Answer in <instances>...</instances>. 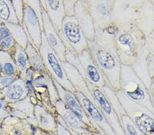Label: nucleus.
Returning <instances> with one entry per match:
<instances>
[{
    "mask_svg": "<svg viewBox=\"0 0 154 135\" xmlns=\"http://www.w3.org/2000/svg\"><path fill=\"white\" fill-rule=\"evenodd\" d=\"M115 25L114 40L116 55L122 64L132 66L145 45L146 36L134 23Z\"/></svg>",
    "mask_w": 154,
    "mask_h": 135,
    "instance_id": "obj_1",
    "label": "nucleus"
},
{
    "mask_svg": "<svg viewBox=\"0 0 154 135\" xmlns=\"http://www.w3.org/2000/svg\"><path fill=\"white\" fill-rule=\"evenodd\" d=\"M88 50L96 64L114 90H120L121 63L116 53L99 46L94 40H88Z\"/></svg>",
    "mask_w": 154,
    "mask_h": 135,
    "instance_id": "obj_2",
    "label": "nucleus"
},
{
    "mask_svg": "<svg viewBox=\"0 0 154 135\" xmlns=\"http://www.w3.org/2000/svg\"><path fill=\"white\" fill-rule=\"evenodd\" d=\"M120 86V90L127 97L146 107L154 113V106L149 91L135 73L131 66L121 63Z\"/></svg>",
    "mask_w": 154,
    "mask_h": 135,
    "instance_id": "obj_3",
    "label": "nucleus"
},
{
    "mask_svg": "<svg viewBox=\"0 0 154 135\" xmlns=\"http://www.w3.org/2000/svg\"><path fill=\"white\" fill-rule=\"evenodd\" d=\"M38 50L46 71L51 76L52 79L55 80L66 90L73 93L75 92V89L69 80L61 60L55 51L49 45L43 31L41 33V44Z\"/></svg>",
    "mask_w": 154,
    "mask_h": 135,
    "instance_id": "obj_4",
    "label": "nucleus"
},
{
    "mask_svg": "<svg viewBox=\"0 0 154 135\" xmlns=\"http://www.w3.org/2000/svg\"><path fill=\"white\" fill-rule=\"evenodd\" d=\"M126 114L130 117L143 134H154V113L147 108L138 104L121 92L115 91Z\"/></svg>",
    "mask_w": 154,
    "mask_h": 135,
    "instance_id": "obj_5",
    "label": "nucleus"
},
{
    "mask_svg": "<svg viewBox=\"0 0 154 135\" xmlns=\"http://www.w3.org/2000/svg\"><path fill=\"white\" fill-rule=\"evenodd\" d=\"M58 34L66 48L73 49L78 55L88 48V40L75 15L64 16Z\"/></svg>",
    "mask_w": 154,
    "mask_h": 135,
    "instance_id": "obj_6",
    "label": "nucleus"
},
{
    "mask_svg": "<svg viewBox=\"0 0 154 135\" xmlns=\"http://www.w3.org/2000/svg\"><path fill=\"white\" fill-rule=\"evenodd\" d=\"M85 81L91 94L93 96L104 116L106 117L107 121L108 122L114 132H115V134H125L119 117L104 91L101 88L93 85L87 80Z\"/></svg>",
    "mask_w": 154,
    "mask_h": 135,
    "instance_id": "obj_7",
    "label": "nucleus"
},
{
    "mask_svg": "<svg viewBox=\"0 0 154 135\" xmlns=\"http://www.w3.org/2000/svg\"><path fill=\"white\" fill-rule=\"evenodd\" d=\"M73 94L78 98L82 107H83L84 110H85L86 113L93 122L94 126L101 134H115V132H114L110 124L107 121L106 117L99 109L96 101L90 99L84 93L79 91L75 90Z\"/></svg>",
    "mask_w": 154,
    "mask_h": 135,
    "instance_id": "obj_8",
    "label": "nucleus"
},
{
    "mask_svg": "<svg viewBox=\"0 0 154 135\" xmlns=\"http://www.w3.org/2000/svg\"><path fill=\"white\" fill-rule=\"evenodd\" d=\"M145 0H115L111 21L115 24L134 23Z\"/></svg>",
    "mask_w": 154,
    "mask_h": 135,
    "instance_id": "obj_9",
    "label": "nucleus"
},
{
    "mask_svg": "<svg viewBox=\"0 0 154 135\" xmlns=\"http://www.w3.org/2000/svg\"><path fill=\"white\" fill-rule=\"evenodd\" d=\"M54 106L57 111V122L70 131L71 134H95L60 99L57 100Z\"/></svg>",
    "mask_w": 154,
    "mask_h": 135,
    "instance_id": "obj_10",
    "label": "nucleus"
},
{
    "mask_svg": "<svg viewBox=\"0 0 154 135\" xmlns=\"http://www.w3.org/2000/svg\"><path fill=\"white\" fill-rule=\"evenodd\" d=\"M53 81L54 85H55L56 90L58 91V95L60 99L62 101H63L64 104L67 106L69 109H70L72 111L78 118L81 120L82 122H83L84 124L87 125L89 128H91L92 131L94 132V133H98L101 134L99 132L97 128L94 126L93 122H91V120L89 118L88 115L86 113L85 110H84L83 107H82L80 103H79L78 98H76L75 94L73 92H70V91L66 90L64 89L63 87L59 84L58 82H56L55 80L53 79Z\"/></svg>",
    "mask_w": 154,
    "mask_h": 135,
    "instance_id": "obj_11",
    "label": "nucleus"
},
{
    "mask_svg": "<svg viewBox=\"0 0 154 135\" xmlns=\"http://www.w3.org/2000/svg\"><path fill=\"white\" fill-rule=\"evenodd\" d=\"M93 18L95 28H102L110 25L111 10L114 1L111 0H86Z\"/></svg>",
    "mask_w": 154,
    "mask_h": 135,
    "instance_id": "obj_12",
    "label": "nucleus"
},
{
    "mask_svg": "<svg viewBox=\"0 0 154 135\" xmlns=\"http://www.w3.org/2000/svg\"><path fill=\"white\" fill-rule=\"evenodd\" d=\"M78 58L83 67L85 80L100 88L108 84L106 77L92 57L88 48L79 54Z\"/></svg>",
    "mask_w": 154,
    "mask_h": 135,
    "instance_id": "obj_13",
    "label": "nucleus"
},
{
    "mask_svg": "<svg viewBox=\"0 0 154 135\" xmlns=\"http://www.w3.org/2000/svg\"><path fill=\"white\" fill-rule=\"evenodd\" d=\"M22 25L28 36L29 42L33 44L38 50L41 44L42 29L41 24L36 12L26 5H24Z\"/></svg>",
    "mask_w": 154,
    "mask_h": 135,
    "instance_id": "obj_14",
    "label": "nucleus"
},
{
    "mask_svg": "<svg viewBox=\"0 0 154 135\" xmlns=\"http://www.w3.org/2000/svg\"><path fill=\"white\" fill-rule=\"evenodd\" d=\"M42 18L43 22V31L49 45L55 51L61 61H66V46L54 28L46 10L43 8H42Z\"/></svg>",
    "mask_w": 154,
    "mask_h": 135,
    "instance_id": "obj_15",
    "label": "nucleus"
},
{
    "mask_svg": "<svg viewBox=\"0 0 154 135\" xmlns=\"http://www.w3.org/2000/svg\"><path fill=\"white\" fill-rule=\"evenodd\" d=\"M74 15L78 19L87 40H93L95 28L86 0H78L75 2Z\"/></svg>",
    "mask_w": 154,
    "mask_h": 135,
    "instance_id": "obj_16",
    "label": "nucleus"
},
{
    "mask_svg": "<svg viewBox=\"0 0 154 135\" xmlns=\"http://www.w3.org/2000/svg\"><path fill=\"white\" fill-rule=\"evenodd\" d=\"M3 134H36L38 127L31 124L28 120L8 116L1 124Z\"/></svg>",
    "mask_w": 154,
    "mask_h": 135,
    "instance_id": "obj_17",
    "label": "nucleus"
},
{
    "mask_svg": "<svg viewBox=\"0 0 154 135\" xmlns=\"http://www.w3.org/2000/svg\"><path fill=\"white\" fill-rule=\"evenodd\" d=\"M146 37L154 38V6L145 0L134 22Z\"/></svg>",
    "mask_w": 154,
    "mask_h": 135,
    "instance_id": "obj_18",
    "label": "nucleus"
},
{
    "mask_svg": "<svg viewBox=\"0 0 154 135\" xmlns=\"http://www.w3.org/2000/svg\"><path fill=\"white\" fill-rule=\"evenodd\" d=\"M34 118L36 125L45 132L56 134L57 122L55 117L43 105L36 103L34 105Z\"/></svg>",
    "mask_w": 154,
    "mask_h": 135,
    "instance_id": "obj_19",
    "label": "nucleus"
},
{
    "mask_svg": "<svg viewBox=\"0 0 154 135\" xmlns=\"http://www.w3.org/2000/svg\"><path fill=\"white\" fill-rule=\"evenodd\" d=\"M2 98L8 103H13L24 99L28 95V89L23 78L19 77L8 87L0 90Z\"/></svg>",
    "mask_w": 154,
    "mask_h": 135,
    "instance_id": "obj_20",
    "label": "nucleus"
},
{
    "mask_svg": "<svg viewBox=\"0 0 154 135\" xmlns=\"http://www.w3.org/2000/svg\"><path fill=\"white\" fill-rule=\"evenodd\" d=\"M44 8L57 32L61 30L62 21L66 15L63 0H45Z\"/></svg>",
    "mask_w": 154,
    "mask_h": 135,
    "instance_id": "obj_21",
    "label": "nucleus"
},
{
    "mask_svg": "<svg viewBox=\"0 0 154 135\" xmlns=\"http://www.w3.org/2000/svg\"><path fill=\"white\" fill-rule=\"evenodd\" d=\"M8 110L11 116L18 118L29 119L34 117V105L30 96L26 97L24 99L13 103H8Z\"/></svg>",
    "mask_w": 154,
    "mask_h": 135,
    "instance_id": "obj_22",
    "label": "nucleus"
},
{
    "mask_svg": "<svg viewBox=\"0 0 154 135\" xmlns=\"http://www.w3.org/2000/svg\"><path fill=\"white\" fill-rule=\"evenodd\" d=\"M62 63H63L64 69L65 70L69 80L70 81V82L73 85L75 90L84 93L90 99L95 100L93 96L91 94L88 87H87L85 79L82 77V75L79 73V71L77 70V68L74 67L71 63L68 62L67 61H62Z\"/></svg>",
    "mask_w": 154,
    "mask_h": 135,
    "instance_id": "obj_23",
    "label": "nucleus"
},
{
    "mask_svg": "<svg viewBox=\"0 0 154 135\" xmlns=\"http://www.w3.org/2000/svg\"><path fill=\"white\" fill-rule=\"evenodd\" d=\"M0 60L2 65V71L0 75L20 77L19 69L11 53L0 49Z\"/></svg>",
    "mask_w": 154,
    "mask_h": 135,
    "instance_id": "obj_24",
    "label": "nucleus"
},
{
    "mask_svg": "<svg viewBox=\"0 0 154 135\" xmlns=\"http://www.w3.org/2000/svg\"><path fill=\"white\" fill-rule=\"evenodd\" d=\"M11 53L12 54L14 62H15L19 69L20 77L23 78L26 71L28 70L29 68L31 67L25 48L16 43L14 46L13 50L12 51Z\"/></svg>",
    "mask_w": 154,
    "mask_h": 135,
    "instance_id": "obj_25",
    "label": "nucleus"
},
{
    "mask_svg": "<svg viewBox=\"0 0 154 135\" xmlns=\"http://www.w3.org/2000/svg\"><path fill=\"white\" fill-rule=\"evenodd\" d=\"M25 51L28 55L29 64L34 70L41 73L47 72L39 50L36 48L33 44L29 42Z\"/></svg>",
    "mask_w": 154,
    "mask_h": 135,
    "instance_id": "obj_26",
    "label": "nucleus"
},
{
    "mask_svg": "<svg viewBox=\"0 0 154 135\" xmlns=\"http://www.w3.org/2000/svg\"><path fill=\"white\" fill-rule=\"evenodd\" d=\"M20 23L11 0H0V23Z\"/></svg>",
    "mask_w": 154,
    "mask_h": 135,
    "instance_id": "obj_27",
    "label": "nucleus"
},
{
    "mask_svg": "<svg viewBox=\"0 0 154 135\" xmlns=\"http://www.w3.org/2000/svg\"><path fill=\"white\" fill-rule=\"evenodd\" d=\"M7 28L9 29L11 35L13 37L14 41L17 44L22 46L23 48L28 45L29 43L28 36L27 35L26 30L23 28V25L14 23H5Z\"/></svg>",
    "mask_w": 154,
    "mask_h": 135,
    "instance_id": "obj_28",
    "label": "nucleus"
},
{
    "mask_svg": "<svg viewBox=\"0 0 154 135\" xmlns=\"http://www.w3.org/2000/svg\"><path fill=\"white\" fill-rule=\"evenodd\" d=\"M13 37L4 23H0V49L11 53L15 45Z\"/></svg>",
    "mask_w": 154,
    "mask_h": 135,
    "instance_id": "obj_29",
    "label": "nucleus"
},
{
    "mask_svg": "<svg viewBox=\"0 0 154 135\" xmlns=\"http://www.w3.org/2000/svg\"><path fill=\"white\" fill-rule=\"evenodd\" d=\"M119 119L125 134H143L126 113L121 115Z\"/></svg>",
    "mask_w": 154,
    "mask_h": 135,
    "instance_id": "obj_30",
    "label": "nucleus"
},
{
    "mask_svg": "<svg viewBox=\"0 0 154 135\" xmlns=\"http://www.w3.org/2000/svg\"><path fill=\"white\" fill-rule=\"evenodd\" d=\"M23 4L30 7L36 12L38 17L40 24H41V29L43 31V22L42 18V6L40 0H23Z\"/></svg>",
    "mask_w": 154,
    "mask_h": 135,
    "instance_id": "obj_31",
    "label": "nucleus"
},
{
    "mask_svg": "<svg viewBox=\"0 0 154 135\" xmlns=\"http://www.w3.org/2000/svg\"><path fill=\"white\" fill-rule=\"evenodd\" d=\"M13 5L14 10H15L17 16L18 17L20 24L22 25L23 23V8L24 4L23 0H11Z\"/></svg>",
    "mask_w": 154,
    "mask_h": 135,
    "instance_id": "obj_32",
    "label": "nucleus"
},
{
    "mask_svg": "<svg viewBox=\"0 0 154 135\" xmlns=\"http://www.w3.org/2000/svg\"><path fill=\"white\" fill-rule=\"evenodd\" d=\"M8 116H10V112L8 110V102L3 98H0V125Z\"/></svg>",
    "mask_w": 154,
    "mask_h": 135,
    "instance_id": "obj_33",
    "label": "nucleus"
},
{
    "mask_svg": "<svg viewBox=\"0 0 154 135\" xmlns=\"http://www.w3.org/2000/svg\"><path fill=\"white\" fill-rule=\"evenodd\" d=\"M19 77H10V76L0 75V90L4 89L11 84Z\"/></svg>",
    "mask_w": 154,
    "mask_h": 135,
    "instance_id": "obj_34",
    "label": "nucleus"
},
{
    "mask_svg": "<svg viewBox=\"0 0 154 135\" xmlns=\"http://www.w3.org/2000/svg\"><path fill=\"white\" fill-rule=\"evenodd\" d=\"M78 0H63L66 15H74V6Z\"/></svg>",
    "mask_w": 154,
    "mask_h": 135,
    "instance_id": "obj_35",
    "label": "nucleus"
},
{
    "mask_svg": "<svg viewBox=\"0 0 154 135\" xmlns=\"http://www.w3.org/2000/svg\"><path fill=\"white\" fill-rule=\"evenodd\" d=\"M56 134H71L70 131H68V130L66 129L65 127L63 126V125L60 124L58 122L57 123Z\"/></svg>",
    "mask_w": 154,
    "mask_h": 135,
    "instance_id": "obj_36",
    "label": "nucleus"
},
{
    "mask_svg": "<svg viewBox=\"0 0 154 135\" xmlns=\"http://www.w3.org/2000/svg\"><path fill=\"white\" fill-rule=\"evenodd\" d=\"M2 65L1 60H0V75H1V73H2Z\"/></svg>",
    "mask_w": 154,
    "mask_h": 135,
    "instance_id": "obj_37",
    "label": "nucleus"
},
{
    "mask_svg": "<svg viewBox=\"0 0 154 135\" xmlns=\"http://www.w3.org/2000/svg\"><path fill=\"white\" fill-rule=\"evenodd\" d=\"M0 134H3V131H2V128L0 125Z\"/></svg>",
    "mask_w": 154,
    "mask_h": 135,
    "instance_id": "obj_38",
    "label": "nucleus"
},
{
    "mask_svg": "<svg viewBox=\"0 0 154 135\" xmlns=\"http://www.w3.org/2000/svg\"><path fill=\"white\" fill-rule=\"evenodd\" d=\"M148 1H149L151 4H153L154 6V0H148Z\"/></svg>",
    "mask_w": 154,
    "mask_h": 135,
    "instance_id": "obj_39",
    "label": "nucleus"
},
{
    "mask_svg": "<svg viewBox=\"0 0 154 135\" xmlns=\"http://www.w3.org/2000/svg\"><path fill=\"white\" fill-rule=\"evenodd\" d=\"M111 1H115V0H111Z\"/></svg>",
    "mask_w": 154,
    "mask_h": 135,
    "instance_id": "obj_40",
    "label": "nucleus"
}]
</instances>
